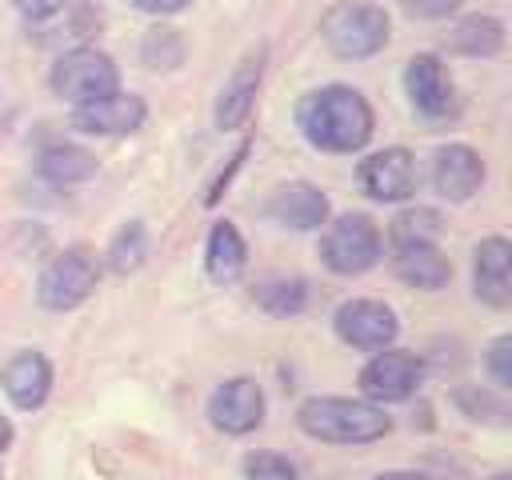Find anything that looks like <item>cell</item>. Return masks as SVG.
<instances>
[{
  "instance_id": "obj_1",
  "label": "cell",
  "mask_w": 512,
  "mask_h": 480,
  "mask_svg": "<svg viewBox=\"0 0 512 480\" xmlns=\"http://www.w3.org/2000/svg\"><path fill=\"white\" fill-rule=\"evenodd\" d=\"M296 124H300L304 140L324 152H356L372 136V108L356 88L328 84L300 100Z\"/></svg>"
},
{
  "instance_id": "obj_2",
  "label": "cell",
  "mask_w": 512,
  "mask_h": 480,
  "mask_svg": "<svg viewBox=\"0 0 512 480\" xmlns=\"http://www.w3.org/2000/svg\"><path fill=\"white\" fill-rule=\"evenodd\" d=\"M300 432L324 444H372L388 436L392 420L368 404V400H348V396H312L296 412Z\"/></svg>"
},
{
  "instance_id": "obj_3",
  "label": "cell",
  "mask_w": 512,
  "mask_h": 480,
  "mask_svg": "<svg viewBox=\"0 0 512 480\" xmlns=\"http://www.w3.org/2000/svg\"><path fill=\"white\" fill-rule=\"evenodd\" d=\"M320 32L336 56L364 60L388 44V12L376 4H364V0H344V4H332L324 12Z\"/></svg>"
},
{
  "instance_id": "obj_4",
  "label": "cell",
  "mask_w": 512,
  "mask_h": 480,
  "mask_svg": "<svg viewBox=\"0 0 512 480\" xmlns=\"http://www.w3.org/2000/svg\"><path fill=\"white\" fill-rule=\"evenodd\" d=\"M116 88H120V72L96 48H72L52 68V92L60 100L76 104V108L80 104H92V100H100V96H108Z\"/></svg>"
},
{
  "instance_id": "obj_5",
  "label": "cell",
  "mask_w": 512,
  "mask_h": 480,
  "mask_svg": "<svg viewBox=\"0 0 512 480\" xmlns=\"http://www.w3.org/2000/svg\"><path fill=\"white\" fill-rule=\"evenodd\" d=\"M320 256L332 272L340 276H356V272H368L376 260H380V232L368 216L360 212H348L340 216L336 224H328L324 240H320Z\"/></svg>"
},
{
  "instance_id": "obj_6",
  "label": "cell",
  "mask_w": 512,
  "mask_h": 480,
  "mask_svg": "<svg viewBox=\"0 0 512 480\" xmlns=\"http://www.w3.org/2000/svg\"><path fill=\"white\" fill-rule=\"evenodd\" d=\"M100 280V268H96V256L88 248H68L60 252L44 272H40V284H36V296L44 308L52 312H68L76 304H84L92 296Z\"/></svg>"
},
{
  "instance_id": "obj_7",
  "label": "cell",
  "mask_w": 512,
  "mask_h": 480,
  "mask_svg": "<svg viewBox=\"0 0 512 480\" xmlns=\"http://www.w3.org/2000/svg\"><path fill=\"white\" fill-rule=\"evenodd\" d=\"M332 324H336V336H340L344 344L364 348V352L388 348V344L396 340V332H400L392 308L380 304V300H348V304L336 308V320H332Z\"/></svg>"
},
{
  "instance_id": "obj_8",
  "label": "cell",
  "mask_w": 512,
  "mask_h": 480,
  "mask_svg": "<svg viewBox=\"0 0 512 480\" xmlns=\"http://www.w3.org/2000/svg\"><path fill=\"white\" fill-rule=\"evenodd\" d=\"M208 416L228 436H244V432L260 428V420H264V392H260V384L248 380V376L224 380L212 392V400H208Z\"/></svg>"
},
{
  "instance_id": "obj_9",
  "label": "cell",
  "mask_w": 512,
  "mask_h": 480,
  "mask_svg": "<svg viewBox=\"0 0 512 480\" xmlns=\"http://www.w3.org/2000/svg\"><path fill=\"white\" fill-rule=\"evenodd\" d=\"M416 384H420V360H416L412 352H396V348L376 352V356L364 364V372H360V388H364V396L376 400V404L408 400V396L416 392Z\"/></svg>"
},
{
  "instance_id": "obj_10",
  "label": "cell",
  "mask_w": 512,
  "mask_h": 480,
  "mask_svg": "<svg viewBox=\"0 0 512 480\" xmlns=\"http://www.w3.org/2000/svg\"><path fill=\"white\" fill-rule=\"evenodd\" d=\"M360 184L380 204L408 200L416 192V160H412V152L408 148L372 152L368 160H360Z\"/></svg>"
},
{
  "instance_id": "obj_11",
  "label": "cell",
  "mask_w": 512,
  "mask_h": 480,
  "mask_svg": "<svg viewBox=\"0 0 512 480\" xmlns=\"http://www.w3.org/2000/svg\"><path fill=\"white\" fill-rule=\"evenodd\" d=\"M404 88H408L416 112H424V116H448V112L456 108L452 76H448V68L440 64V56H432V52H420V56L408 60V68H404Z\"/></svg>"
},
{
  "instance_id": "obj_12",
  "label": "cell",
  "mask_w": 512,
  "mask_h": 480,
  "mask_svg": "<svg viewBox=\"0 0 512 480\" xmlns=\"http://www.w3.org/2000/svg\"><path fill=\"white\" fill-rule=\"evenodd\" d=\"M72 124L80 132H92V136H120V132H136L144 124V100L140 96H128V92H108L92 104H80L72 112Z\"/></svg>"
},
{
  "instance_id": "obj_13",
  "label": "cell",
  "mask_w": 512,
  "mask_h": 480,
  "mask_svg": "<svg viewBox=\"0 0 512 480\" xmlns=\"http://www.w3.org/2000/svg\"><path fill=\"white\" fill-rule=\"evenodd\" d=\"M432 184L448 200H468L484 184V160L468 144H448L432 160Z\"/></svg>"
},
{
  "instance_id": "obj_14",
  "label": "cell",
  "mask_w": 512,
  "mask_h": 480,
  "mask_svg": "<svg viewBox=\"0 0 512 480\" xmlns=\"http://www.w3.org/2000/svg\"><path fill=\"white\" fill-rule=\"evenodd\" d=\"M476 296L492 308H508L512 304V244L504 236H488L476 248Z\"/></svg>"
},
{
  "instance_id": "obj_15",
  "label": "cell",
  "mask_w": 512,
  "mask_h": 480,
  "mask_svg": "<svg viewBox=\"0 0 512 480\" xmlns=\"http://www.w3.org/2000/svg\"><path fill=\"white\" fill-rule=\"evenodd\" d=\"M268 216H272L276 224H284V228L308 232V228H320V224H324V216H328V196H324L316 184L296 180V184H284V188L272 192Z\"/></svg>"
},
{
  "instance_id": "obj_16",
  "label": "cell",
  "mask_w": 512,
  "mask_h": 480,
  "mask_svg": "<svg viewBox=\"0 0 512 480\" xmlns=\"http://www.w3.org/2000/svg\"><path fill=\"white\" fill-rule=\"evenodd\" d=\"M48 388H52V364L40 356V352H20L8 360L4 368V392L16 408L32 412L48 400Z\"/></svg>"
},
{
  "instance_id": "obj_17",
  "label": "cell",
  "mask_w": 512,
  "mask_h": 480,
  "mask_svg": "<svg viewBox=\"0 0 512 480\" xmlns=\"http://www.w3.org/2000/svg\"><path fill=\"white\" fill-rule=\"evenodd\" d=\"M392 252H396V256H392L396 276H400L404 284H412V288L436 292V288H444L448 276H452V264H448V256H444L436 244H396Z\"/></svg>"
},
{
  "instance_id": "obj_18",
  "label": "cell",
  "mask_w": 512,
  "mask_h": 480,
  "mask_svg": "<svg viewBox=\"0 0 512 480\" xmlns=\"http://www.w3.org/2000/svg\"><path fill=\"white\" fill-rule=\"evenodd\" d=\"M260 56H248L236 64V72L228 76V84L220 88V100H216V128H240L256 104V88H260Z\"/></svg>"
},
{
  "instance_id": "obj_19",
  "label": "cell",
  "mask_w": 512,
  "mask_h": 480,
  "mask_svg": "<svg viewBox=\"0 0 512 480\" xmlns=\"http://www.w3.org/2000/svg\"><path fill=\"white\" fill-rule=\"evenodd\" d=\"M244 256H248V248H244L236 224H228V220L212 224V232H208V256H204L208 276L220 280V284L236 280V276L244 272Z\"/></svg>"
},
{
  "instance_id": "obj_20",
  "label": "cell",
  "mask_w": 512,
  "mask_h": 480,
  "mask_svg": "<svg viewBox=\"0 0 512 480\" xmlns=\"http://www.w3.org/2000/svg\"><path fill=\"white\" fill-rule=\"evenodd\" d=\"M448 48L464 56H496L504 48V24L492 16H468L448 32Z\"/></svg>"
},
{
  "instance_id": "obj_21",
  "label": "cell",
  "mask_w": 512,
  "mask_h": 480,
  "mask_svg": "<svg viewBox=\"0 0 512 480\" xmlns=\"http://www.w3.org/2000/svg\"><path fill=\"white\" fill-rule=\"evenodd\" d=\"M36 168L52 184H76V180H88L96 172V160H92V152H84L76 144H52V148L40 152Z\"/></svg>"
},
{
  "instance_id": "obj_22",
  "label": "cell",
  "mask_w": 512,
  "mask_h": 480,
  "mask_svg": "<svg viewBox=\"0 0 512 480\" xmlns=\"http://www.w3.org/2000/svg\"><path fill=\"white\" fill-rule=\"evenodd\" d=\"M252 300H256L264 312H272V316H292V312H300V308H304L308 288H304V280L276 276V280L256 284V288H252Z\"/></svg>"
},
{
  "instance_id": "obj_23",
  "label": "cell",
  "mask_w": 512,
  "mask_h": 480,
  "mask_svg": "<svg viewBox=\"0 0 512 480\" xmlns=\"http://www.w3.org/2000/svg\"><path fill=\"white\" fill-rule=\"evenodd\" d=\"M388 236H392V248H396V244H436V236H440V216H436L432 208H404V212L392 220Z\"/></svg>"
},
{
  "instance_id": "obj_24",
  "label": "cell",
  "mask_w": 512,
  "mask_h": 480,
  "mask_svg": "<svg viewBox=\"0 0 512 480\" xmlns=\"http://www.w3.org/2000/svg\"><path fill=\"white\" fill-rule=\"evenodd\" d=\"M144 256H148V232H144L140 220H132L116 232V240L108 248V264H112V272L124 276V272H136L144 264Z\"/></svg>"
},
{
  "instance_id": "obj_25",
  "label": "cell",
  "mask_w": 512,
  "mask_h": 480,
  "mask_svg": "<svg viewBox=\"0 0 512 480\" xmlns=\"http://www.w3.org/2000/svg\"><path fill=\"white\" fill-rule=\"evenodd\" d=\"M140 52H144V64L148 68H176L180 56H184V44H180L176 28H148Z\"/></svg>"
},
{
  "instance_id": "obj_26",
  "label": "cell",
  "mask_w": 512,
  "mask_h": 480,
  "mask_svg": "<svg viewBox=\"0 0 512 480\" xmlns=\"http://www.w3.org/2000/svg\"><path fill=\"white\" fill-rule=\"evenodd\" d=\"M244 476H248V480H300L296 464H288V460L276 456V452H252V456L244 460Z\"/></svg>"
},
{
  "instance_id": "obj_27",
  "label": "cell",
  "mask_w": 512,
  "mask_h": 480,
  "mask_svg": "<svg viewBox=\"0 0 512 480\" xmlns=\"http://www.w3.org/2000/svg\"><path fill=\"white\" fill-rule=\"evenodd\" d=\"M488 372H492V384L504 392L512 384V336H496L492 348H488Z\"/></svg>"
},
{
  "instance_id": "obj_28",
  "label": "cell",
  "mask_w": 512,
  "mask_h": 480,
  "mask_svg": "<svg viewBox=\"0 0 512 480\" xmlns=\"http://www.w3.org/2000/svg\"><path fill=\"white\" fill-rule=\"evenodd\" d=\"M28 20H48V16H56L68 0H12Z\"/></svg>"
},
{
  "instance_id": "obj_29",
  "label": "cell",
  "mask_w": 512,
  "mask_h": 480,
  "mask_svg": "<svg viewBox=\"0 0 512 480\" xmlns=\"http://www.w3.org/2000/svg\"><path fill=\"white\" fill-rule=\"evenodd\" d=\"M400 4L416 16H448V12L460 8V0H400Z\"/></svg>"
},
{
  "instance_id": "obj_30",
  "label": "cell",
  "mask_w": 512,
  "mask_h": 480,
  "mask_svg": "<svg viewBox=\"0 0 512 480\" xmlns=\"http://www.w3.org/2000/svg\"><path fill=\"white\" fill-rule=\"evenodd\" d=\"M140 12H152V16H172V12H180V8H188L192 0H132Z\"/></svg>"
},
{
  "instance_id": "obj_31",
  "label": "cell",
  "mask_w": 512,
  "mask_h": 480,
  "mask_svg": "<svg viewBox=\"0 0 512 480\" xmlns=\"http://www.w3.org/2000/svg\"><path fill=\"white\" fill-rule=\"evenodd\" d=\"M372 480H428L424 472H380V476H372Z\"/></svg>"
},
{
  "instance_id": "obj_32",
  "label": "cell",
  "mask_w": 512,
  "mask_h": 480,
  "mask_svg": "<svg viewBox=\"0 0 512 480\" xmlns=\"http://www.w3.org/2000/svg\"><path fill=\"white\" fill-rule=\"evenodd\" d=\"M8 444H12V424H8L4 416H0V452H4Z\"/></svg>"
},
{
  "instance_id": "obj_33",
  "label": "cell",
  "mask_w": 512,
  "mask_h": 480,
  "mask_svg": "<svg viewBox=\"0 0 512 480\" xmlns=\"http://www.w3.org/2000/svg\"><path fill=\"white\" fill-rule=\"evenodd\" d=\"M492 480H512V476H508V472H496V476H492Z\"/></svg>"
},
{
  "instance_id": "obj_34",
  "label": "cell",
  "mask_w": 512,
  "mask_h": 480,
  "mask_svg": "<svg viewBox=\"0 0 512 480\" xmlns=\"http://www.w3.org/2000/svg\"><path fill=\"white\" fill-rule=\"evenodd\" d=\"M0 480H4V476H0Z\"/></svg>"
}]
</instances>
